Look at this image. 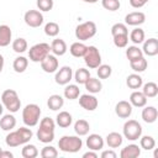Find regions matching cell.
I'll use <instances>...</instances> for the list:
<instances>
[{"instance_id":"6da1fadb","label":"cell","mask_w":158,"mask_h":158,"mask_svg":"<svg viewBox=\"0 0 158 158\" xmlns=\"http://www.w3.org/2000/svg\"><path fill=\"white\" fill-rule=\"evenodd\" d=\"M32 136H33V133H32L31 128L20 127L19 130L10 132L6 136L5 142H6V144L9 147H19L21 144H26L27 142H30V139L32 138Z\"/></svg>"},{"instance_id":"7a4b0ae2","label":"cell","mask_w":158,"mask_h":158,"mask_svg":"<svg viewBox=\"0 0 158 158\" xmlns=\"http://www.w3.org/2000/svg\"><path fill=\"white\" fill-rule=\"evenodd\" d=\"M56 123L51 117H44L40 122V128L37 130V138L42 143H49L54 139Z\"/></svg>"},{"instance_id":"3957f363","label":"cell","mask_w":158,"mask_h":158,"mask_svg":"<svg viewBox=\"0 0 158 158\" xmlns=\"http://www.w3.org/2000/svg\"><path fill=\"white\" fill-rule=\"evenodd\" d=\"M83 146L81 138L79 136H63L58 141V147L62 152L65 153H77Z\"/></svg>"},{"instance_id":"277c9868","label":"cell","mask_w":158,"mask_h":158,"mask_svg":"<svg viewBox=\"0 0 158 158\" xmlns=\"http://www.w3.org/2000/svg\"><path fill=\"white\" fill-rule=\"evenodd\" d=\"M41 116V109L37 104H27L22 110V121L26 126L33 127L38 123Z\"/></svg>"},{"instance_id":"5b68a950","label":"cell","mask_w":158,"mask_h":158,"mask_svg":"<svg viewBox=\"0 0 158 158\" xmlns=\"http://www.w3.org/2000/svg\"><path fill=\"white\" fill-rule=\"evenodd\" d=\"M1 101L2 105L10 111V112H17L21 107V100L17 95V93L12 89H6L1 94Z\"/></svg>"},{"instance_id":"8992f818","label":"cell","mask_w":158,"mask_h":158,"mask_svg":"<svg viewBox=\"0 0 158 158\" xmlns=\"http://www.w3.org/2000/svg\"><path fill=\"white\" fill-rule=\"evenodd\" d=\"M96 33V25L93 21H85L75 27V37L79 41H88Z\"/></svg>"},{"instance_id":"52a82bcc","label":"cell","mask_w":158,"mask_h":158,"mask_svg":"<svg viewBox=\"0 0 158 158\" xmlns=\"http://www.w3.org/2000/svg\"><path fill=\"white\" fill-rule=\"evenodd\" d=\"M51 52V46L48 43H37L35 46H32L28 51V57L30 60L35 62V63H41Z\"/></svg>"},{"instance_id":"ba28073f","label":"cell","mask_w":158,"mask_h":158,"mask_svg":"<svg viewBox=\"0 0 158 158\" xmlns=\"http://www.w3.org/2000/svg\"><path fill=\"white\" fill-rule=\"evenodd\" d=\"M123 136L130 141H136L142 135V126L136 120H128L123 125Z\"/></svg>"},{"instance_id":"9c48e42d","label":"cell","mask_w":158,"mask_h":158,"mask_svg":"<svg viewBox=\"0 0 158 158\" xmlns=\"http://www.w3.org/2000/svg\"><path fill=\"white\" fill-rule=\"evenodd\" d=\"M83 58L86 67H89L90 69H95L101 64V54L95 46L86 47V52L83 56Z\"/></svg>"},{"instance_id":"30bf717a","label":"cell","mask_w":158,"mask_h":158,"mask_svg":"<svg viewBox=\"0 0 158 158\" xmlns=\"http://www.w3.org/2000/svg\"><path fill=\"white\" fill-rule=\"evenodd\" d=\"M23 20L27 26L36 28L43 23V15L38 10H28L27 12H25Z\"/></svg>"},{"instance_id":"8fae6325","label":"cell","mask_w":158,"mask_h":158,"mask_svg":"<svg viewBox=\"0 0 158 158\" xmlns=\"http://www.w3.org/2000/svg\"><path fill=\"white\" fill-rule=\"evenodd\" d=\"M72 78H73V70H72V68L68 67V65H64V67H62L56 73L54 80L59 85H67L72 80Z\"/></svg>"},{"instance_id":"7c38bea8","label":"cell","mask_w":158,"mask_h":158,"mask_svg":"<svg viewBox=\"0 0 158 158\" xmlns=\"http://www.w3.org/2000/svg\"><path fill=\"white\" fill-rule=\"evenodd\" d=\"M79 105L83 109L88 110V111H94L98 107L99 102H98V99L94 95H91V94H83L79 98Z\"/></svg>"},{"instance_id":"4fadbf2b","label":"cell","mask_w":158,"mask_h":158,"mask_svg":"<svg viewBox=\"0 0 158 158\" xmlns=\"http://www.w3.org/2000/svg\"><path fill=\"white\" fill-rule=\"evenodd\" d=\"M115 112H116V115H117L118 117H121V118H127V117H130L131 114H132V105H131L128 101H126V100H121V101H118V102L116 104V106H115Z\"/></svg>"},{"instance_id":"5bb4252c","label":"cell","mask_w":158,"mask_h":158,"mask_svg":"<svg viewBox=\"0 0 158 158\" xmlns=\"http://www.w3.org/2000/svg\"><path fill=\"white\" fill-rule=\"evenodd\" d=\"M144 21H146V15L141 11H133L125 16V22L126 25H130V26H139Z\"/></svg>"},{"instance_id":"9a60e30c","label":"cell","mask_w":158,"mask_h":158,"mask_svg":"<svg viewBox=\"0 0 158 158\" xmlns=\"http://www.w3.org/2000/svg\"><path fill=\"white\" fill-rule=\"evenodd\" d=\"M143 54L148 57H154L158 54V40L157 38H148L143 42V48H142Z\"/></svg>"},{"instance_id":"2e32d148","label":"cell","mask_w":158,"mask_h":158,"mask_svg":"<svg viewBox=\"0 0 158 158\" xmlns=\"http://www.w3.org/2000/svg\"><path fill=\"white\" fill-rule=\"evenodd\" d=\"M41 68L46 73H54L58 69V59L53 54H48L42 62H41Z\"/></svg>"},{"instance_id":"e0dca14e","label":"cell","mask_w":158,"mask_h":158,"mask_svg":"<svg viewBox=\"0 0 158 158\" xmlns=\"http://www.w3.org/2000/svg\"><path fill=\"white\" fill-rule=\"evenodd\" d=\"M86 146L90 151H99L104 147V139L98 133H91L86 138Z\"/></svg>"},{"instance_id":"ac0fdd59","label":"cell","mask_w":158,"mask_h":158,"mask_svg":"<svg viewBox=\"0 0 158 158\" xmlns=\"http://www.w3.org/2000/svg\"><path fill=\"white\" fill-rule=\"evenodd\" d=\"M130 104L132 106H136V107H144L147 104V98L144 96V94L142 91L135 90L130 95Z\"/></svg>"},{"instance_id":"d6986e66","label":"cell","mask_w":158,"mask_h":158,"mask_svg":"<svg viewBox=\"0 0 158 158\" xmlns=\"http://www.w3.org/2000/svg\"><path fill=\"white\" fill-rule=\"evenodd\" d=\"M139 154H141V148L137 144L132 143V144H128L125 148H122V151L120 153V157L121 158H136Z\"/></svg>"},{"instance_id":"ffe728a7","label":"cell","mask_w":158,"mask_h":158,"mask_svg":"<svg viewBox=\"0 0 158 158\" xmlns=\"http://www.w3.org/2000/svg\"><path fill=\"white\" fill-rule=\"evenodd\" d=\"M12 37L11 28L7 25H0V47H6L10 44Z\"/></svg>"},{"instance_id":"44dd1931","label":"cell","mask_w":158,"mask_h":158,"mask_svg":"<svg viewBox=\"0 0 158 158\" xmlns=\"http://www.w3.org/2000/svg\"><path fill=\"white\" fill-rule=\"evenodd\" d=\"M158 117V111L154 106H147L142 110V118L146 123H153L156 122Z\"/></svg>"},{"instance_id":"7402d4cb","label":"cell","mask_w":158,"mask_h":158,"mask_svg":"<svg viewBox=\"0 0 158 158\" xmlns=\"http://www.w3.org/2000/svg\"><path fill=\"white\" fill-rule=\"evenodd\" d=\"M51 51L54 56H63L67 52V43L60 38H56L51 43Z\"/></svg>"},{"instance_id":"603a6c76","label":"cell","mask_w":158,"mask_h":158,"mask_svg":"<svg viewBox=\"0 0 158 158\" xmlns=\"http://www.w3.org/2000/svg\"><path fill=\"white\" fill-rule=\"evenodd\" d=\"M16 126V118L14 115L7 114L0 118V128L4 131H11Z\"/></svg>"},{"instance_id":"cb8c5ba5","label":"cell","mask_w":158,"mask_h":158,"mask_svg":"<svg viewBox=\"0 0 158 158\" xmlns=\"http://www.w3.org/2000/svg\"><path fill=\"white\" fill-rule=\"evenodd\" d=\"M72 121H73V117H72V115H70L68 111H60V112L57 115V117H56L57 125H58L59 127H63V128L69 127V126L72 125Z\"/></svg>"},{"instance_id":"d4e9b609","label":"cell","mask_w":158,"mask_h":158,"mask_svg":"<svg viewBox=\"0 0 158 158\" xmlns=\"http://www.w3.org/2000/svg\"><path fill=\"white\" fill-rule=\"evenodd\" d=\"M47 105H48V107H49L51 110L57 111V110L62 109V106L64 105V99H63L60 95H58V94H53V95H51V96L48 98Z\"/></svg>"},{"instance_id":"484cf974","label":"cell","mask_w":158,"mask_h":158,"mask_svg":"<svg viewBox=\"0 0 158 158\" xmlns=\"http://www.w3.org/2000/svg\"><path fill=\"white\" fill-rule=\"evenodd\" d=\"M122 136L118 133V132H110L107 136H106V144L110 147V148H117L122 144Z\"/></svg>"},{"instance_id":"4316f807","label":"cell","mask_w":158,"mask_h":158,"mask_svg":"<svg viewBox=\"0 0 158 158\" xmlns=\"http://www.w3.org/2000/svg\"><path fill=\"white\" fill-rule=\"evenodd\" d=\"M84 85H85V89H86L89 93H91V94L100 93L101 89H102V84H101V81H100L99 79H96V78H91V77L86 80V83H85Z\"/></svg>"},{"instance_id":"83f0119b","label":"cell","mask_w":158,"mask_h":158,"mask_svg":"<svg viewBox=\"0 0 158 158\" xmlns=\"http://www.w3.org/2000/svg\"><path fill=\"white\" fill-rule=\"evenodd\" d=\"M89 130H90V125H89V122L86 120L80 118V120L75 121V123H74V131H75V133L78 136H85V135H88L89 133Z\"/></svg>"},{"instance_id":"f1b7e54d","label":"cell","mask_w":158,"mask_h":158,"mask_svg":"<svg viewBox=\"0 0 158 158\" xmlns=\"http://www.w3.org/2000/svg\"><path fill=\"white\" fill-rule=\"evenodd\" d=\"M86 47H88V46H85V44L81 43V42H74V43H72V46H70V48H69V52H70V54H72L73 57L80 58V57H83V56L85 54Z\"/></svg>"},{"instance_id":"f546056e","label":"cell","mask_w":158,"mask_h":158,"mask_svg":"<svg viewBox=\"0 0 158 158\" xmlns=\"http://www.w3.org/2000/svg\"><path fill=\"white\" fill-rule=\"evenodd\" d=\"M27 65H28V59L22 56L15 58V60L12 63V68L16 73H23L27 69Z\"/></svg>"},{"instance_id":"4dcf8cb0","label":"cell","mask_w":158,"mask_h":158,"mask_svg":"<svg viewBox=\"0 0 158 158\" xmlns=\"http://www.w3.org/2000/svg\"><path fill=\"white\" fill-rule=\"evenodd\" d=\"M126 84H127V86H128L130 89L137 90V89H139V88L142 86L143 80H142V78H141L138 74H130V75L127 77V79H126Z\"/></svg>"},{"instance_id":"1f68e13d","label":"cell","mask_w":158,"mask_h":158,"mask_svg":"<svg viewBox=\"0 0 158 158\" xmlns=\"http://www.w3.org/2000/svg\"><path fill=\"white\" fill-rule=\"evenodd\" d=\"M142 93L144 94V96L148 99V98H156L157 94H158V85L153 81H148L143 85V89H142Z\"/></svg>"},{"instance_id":"d6a6232c","label":"cell","mask_w":158,"mask_h":158,"mask_svg":"<svg viewBox=\"0 0 158 158\" xmlns=\"http://www.w3.org/2000/svg\"><path fill=\"white\" fill-rule=\"evenodd\" d=\"M126 57H127V59H128L130 62H132V60H136V59L143 57V52H142V49H141L139 47H137V46H130V47H127V49H126Z\"/></svg>"},{"instance_id":"836d02e7","label":"cell","mask_w":158,"mask_h":158,"mask_svg":"<svg viewBox=\"0 0 158 158\" xmlns=\"http://www.w3.org/2000/svg\"><path fill=\"white\" fill-rule=\"evenodd\" d=\"M80 95V89L75 84H69L64 89V98L69 100H74Z\"/></svg>"},{"instance_id":"e575fe53","label":"cell","mask_w":158,"mask_h":158,"mask_svg":"<svg viewBox=\"0 0 158 158\" xmlns=\"http://www.w3.org/2000/svg\"><path fill=\"white\" fill-rule=\"evenodd\" d=\"M130 65H131V69L132 70H135L137 73H141V72H144L147 69L148 63H147V59L144 57H141V58H138L136 60L130 62Z\"/></svg>"},{"instance_id":"d590c367","label":"cell","mask_w":158,"mask_h":158,"mask_svg":"<svg viewBox=\"0 0 158 158\" xmlns=\"http://www.w3.org/2000/svg\"><path fill=\"white\" fill-rule=\"evenodd\" d=\"M89 78H90V72L88 69H85V68H79L74 73V80L78 84H85Z\"/></svg>"},{"instance_id":"8d00e7d4","label":"cell","mask_w":158,"mask_h":158,"mask_svg":"<svg viewBox=\"0 0 158 158\" xmlns=\"http://www.w3.org/2000/svg\"><path fill=\"white\" fill-rule=\"evenodd\" d=\"M21 154L23 158H36L38 156V149L35 144H28L26 143L21 151Z\"/></svg>"},{"instance_id":"74e56055","label":"cell","mask_w":158,"mask_h":158,"mask_svg":"<svg viewBox=\"0 0 158 158\" xmlns=\"http://www.w3.org/2000/svg\"><path fill=\"white\" fill-rule=\"evenodd\" d=\"M130 40H131L135 44L142 43V42L144 41V31H143L142 28H139V27L132 30L131 33H130Z\"/></svg>"},{"instance_id":"f35d334b","label":"cell","mask_w":158,"mask_h":158,"mask_svg":"<svg viewBox=\"0 0 158 158\" xmlns=\"http://www.w3.org/2000/svg\"><path fill=\"white\" fill-rule=\"evenodd\" d=\"M27 47H28V44H27V41H26L25 38L19 37V38H16V40L12 42V49H14L16 53H23V52H26Z\"/></svg>"},{"instance_id":"ab89813d","label":"cell","mask_w":158,"mask_h":158,"mask_svg":"<svg viewBox=\"0 0 158 158\" xmlns=\"http://www.w3.org/2000/svg\"><path fill=\"white\" fill-rule=\"evenodd\" d=\"M141 141H139V144H141V148L146 149V151H151L156 147V141L152 136H143V137H139Z\"/></svg>"},{"instance_id":"60d3db41","label":"cell","mask_w":158,"mask_h":158,"mask_svg":"<svg viewBox=\"0 0 158 158\" xmlns=\"http://www.w3.org/2000/svg\"><path fill=\"white\" fill-rule=\"evenodd\" d=\"M44 33L49 37H56L59 33V26L57 22H48L44 26Z\"/></svg>"},{"instance_id":"b9f144b4","label":"cell","mask_w":158,"mask_h":158,"mask_svg":"<svg viewBox=\"0 0 158 158\" xmlns=\"http://www.w3.org/2000/svg\"><path fill=\"white\" fill-rule=\"evenodd\" d=\"M96 73H98V77H99L100 79H107V78L111 75L112 69H111V67L107 65V64H100V65L98 67Z\"/></svg>"},{"instance_id":"7bdbcfd3","label":"cell","mask_w":158,"mask_h":158,"mask_svg":"<svg viewBox=\"0 0 158 158\" xmlns=\"http://www.w3.org/2000/svg\"><path fill=\"white\" fill-rule=\"evenodd\" d=\"M57 156H58V151L53 146H46L41 149L42 158H56Z\"/></svg>"},{"instance_id":"ee69618b","label":"cell","mask_w":158,"mask_h":158,"mask_svg":"<svg viewBox=\"0 0 158 158\" xmlns=\"http://www.w3.org/2000/svg\"><path fill=\"white\" fill-rule=\"evenodd\" d=\"M101 5L104 9L109 10V11H116L121 6L120 0H101Z\"/></svg>"},{"instance_id":"f6af8a7d","label":"cell","mask_w":158,"mask_h":158,"mask_svg":"<svg viewBox=\"0 0 158 158\" xmlns=\"http://www.w3.org/2000/svg\"><path fill=\"white\" fill-rule=\"evenodd\" d=\"M111 35L112 36H117V35H128V30H127V26L125 23H115L112 27H111Z\"/></svg>"},{"instance_id":"bcb514c9","label":"cell","mask_w":158,"mask_h":158,"mask_svg":"<svg viewBox=\"0 0 158 158\" xmlns=\"http://www.w3.org/2000/svg\"><path fill=\"white\" fill-rule=\"evenodd\" d=\"M114 37V44L118 48H125L128 43V35H117Z\"/></svg>"},{"instance_id":"7dc6e473","label":"cell","mask_w":158,"mask_h":158,"mask_svg":"<svg viewBox=\"0 0 158 158\" xmlns=\"http://www.w3.org/2000/svg\"><path fill=\"white\" fill-rule=\"evenodd\" d=\"M37 7L41 11H49L53 7V0H37Z\"/></svg>"},{"instance_id":"c3c4849f","label":"cell","mask_w":158,"mask_h":158,"mask_svg":"<svg viewBox=\"0 0 158 158\" xmlns=\"http://www.w3.org/2000/svg\"><path fill=\"white\" fill-rule=\"evenodd\" d=\"M149 0H130V5L135 9H139L142 6H144Z\"/></svg>"},{"instance_id":"681fc988","label":"cell","mask_w":158,"mask_h":158,"mask_svg":"<svg viewBox=\"0 0 158 158\" xmlns=\"http://www.w3.org/2000/svg\"><path fill=\"white\" fill-rule=\"evenodd\" d=\"M101 158H116V153L114 151H104L101 153Z\"/></svg>"},{"instance_id":"f907efd6","label":"cell","mask_w":158,"mask_h":158,"mask_svg":"<svg viewBox=\"0 0 158 158\" xmlns=\"http://www.w3.org/2000/svg\"><path fill=\"white\" fill-rule=\"evenodd\" d=\"M83 158H98V154L95 153V151L94 152L89 151V152H86V153L83 154Z\"/></svg>"},{"instance_id":"816d5d0a","label":"cell","mask_w":158,"mask_h":158,"mask_svg":"<svg viewBox=\"0 0 158 158\" xmlns=\"http://www.w3.org/2000/svg\"><path fill=\"white\" fill-rule=\"evenodd\" d=\"M12 157H14V154L10 151H2L1 156H0V158H12Z\"/></svg>"},{"instance_id":"f5cc1de1","label":"cell","mask_w":158,"mask_h":158,"mask_svg":"<svg viewBox=\"0 0 158 158\" xmlns=\"http://www.w3.org/2000/svg\"><path fill=\"white\" fill-rule=\"evenodd\" d=\"M2 68H4V57L0 54V73L2 72Z\"/></svg>"},{"instance_id":"db71d44e","label":"cell","mask_w":158,"mask_h":158,"mask_svg":"<svg viewBox=\"0 0 158 158\" xmlns=\"http://www.w3.org/2000/svg\"><path fill=\"white\" fill-rule=\"evenodd\" d=\"M84 2H89V4H95V2H98L99 0H83Z\"/></svg>"},{"instance_id":"11a10c76","label":"cell","mask_w":158,"mask_h":158,"mask_svg":"<svg viewBox=\"0 0 158 158\" xmlns=\"http://www.w3.org/2000/svg\"><path fill=\"white\" fill-rule=\"evenodd\" d=\"M2 111H4V105H2V104H0V116L2 115Z\"/></svg>"},{"instance_id":"9f6ffc18","label":"cell","mask_w":158,"mask_h":158,"mask_svg":"<svg viewBox=\"0 0 158 158\" xmlns=\"http://www.w3.org/2000/svg\"><path fill=\"white\" fill-rule=\"evenodd\" d=\"M1 152H2V149H1V147H0V156H1Z\"/></svg>"}]
</instances>
